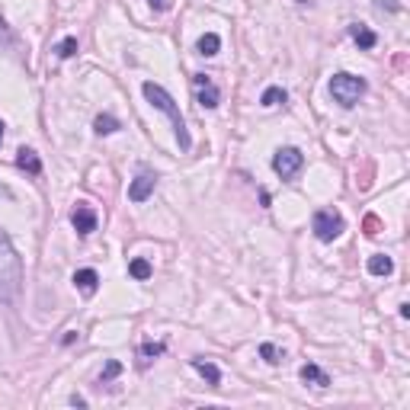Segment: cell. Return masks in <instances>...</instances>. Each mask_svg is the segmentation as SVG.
<instances>
[{"label": "cell", "mask_w": 410, "mask_h": 410, "mask_svg": "<svg viewBox=\"0 0 410 410\" xmlns=\"http://www.w3.org/2000/svg\"><path fill=\"white\" fill-rule=\"evenodd\" d=\"M365 234H378L382 231V222H378V218H375V215H365Z\"/></svg>", "instance_id": "23"}, {"label": "cell", "mask_w": 410, "mask_h": 410, "mask_svg": "<svg viewBox=\"0 0 410 410\" xmlns=\"http://www.w3.org/2000/svg\"><path fill=\"white\" fill-rule=\"evenodd\" d=\"M96 222H100V218H96V212L90 208V205H84V202L77 205L74 215H71V224H74V231L80 234V237L94 234V231H96Z\"/></svg>", "instance_id": "8"}, {"label": "cell", "mask_w": 410, "mask_h": 410, "mask_svg": "<svg viewBox=\"0 0 410 410\" xmlns=\"http://www.w3.org/2000/svg\"><path fill=\"white\" fill-rule=\"evenodd\" d=\"M193 84H196V100H199L202 109H215V106L222 102V90L212 84V77L196 74V77H193Z\"/></svg>", "instance_id": "6"}, {"label": "cell", "mask_w": 410, "mask_h": 410, "mask_svg": "<svg viewBox=\"0 0 410 410\" xmlns=\"http://www.w3.org/2000/svg\"><path fill=\"white\" fill-rule=\"evenodd\" d=\"M349 39H353L363 52H372V48L378 45V36H375L369 26H363V23H353V26H349Z\"/></svg>", "instance_id": "10"}, {"label": "cell", "mask_w": 410, "mask_h": 410, "mask_svg": "<svg viewBox=\"0 0 410 410\" xmlns=\"http://www.w3.org/2000/svg\"><path fill=\"white\" fill-rule=\"evenodd\" d=\"M94 129H96V135H112V131H119V119H112V116H96Z\"/></svg>", "instance_id": "18"}, {"label": "cell", "mask_w": 410, "mask_h": 410, "mask_svg": "<svg viewBox=\"0 0 410 410\" xmlns=\"http://www.w3.org/2000/svg\"><path fill=\"white\" fill-rule=\"evenodd\" d=\"M260 102L266 106V109H272V106H279V102H285V90L282 87H266L260 96Z\"/></svg>", "instance_id": "17"}, {"label": "cell", "mask_w": 410, "mask_h": 410, "mask_svg": "<svg viewBox=\"0 0 410 410\" xmlns=\"http://www.w3.org/2000/svg\"><path fill=\"white\" fill-rule=\"evenodd\" d=\"M71 404H74V407H87V401L80 398V394H74V398H71Z\"/></svg>", "instance_id": "26"}, {"label": "cell", "mask_w": 410, "mask_h": 410, "mask_svg": "<svg viewBox=\"0 0 410 410\" xmlns=\"http://www.w3.org/2000/svg\"><path fill=\"white\" fill-rule=\"evenodd\" d=\"M119 372H122V363H119V359H109V363H106V369H102V375H100V382H102V385L112 382V378H116Z\"/></svg>", "instance_id": "22"}, {"label": "cell", "mask_w": 410, "mask_h": 410, "mask_svg": "<svg viewBox=\"0 0 410 410\" xmlns=\"http://www.w3.org/2000/svg\"><path fill=\"white\" fill-rule=\"evenodd\" d=\"M260 356H263V359H266L270 365H279V363H282V353H279V349H276L272 343H260Z\"/></svg>", "instance_id": "20"}, {"label": "cell", "mask_w": 410, "mask_h": 410, "mask_svg": "<svg viewBox=\"0 0 410 410\" xmlns=\"http://www.w3.org/2000/svg\"><path fill=\"white\" fill-rule=\"evenodd\" d=\"M141 94L148 96V102L154 106V109H160L164 116H170V122H173V131H177V144H180V151H189V148H193V138H189L186 122H183V116H180V109H177V102H173V96H170L160 84H154V80H144V84H141Z\"/></svg>", "instance_id": "1"}, {"label": "cell", "mask_w": 410, "mask_h": 410, "mask_svg": "<svg viewBox=\"0 0 410 410\" xmlns=\"http://www.w3.org/2000/svg\"><path fill=\"white\" fill-rule=\"evenodd\" d=\"M199 55H205V58H212V55H218V48H222V39L215 36V32H205L202 39H199Z\"/></svg>", "instance_id": "16"}, {"label": "cell", "mask_w": 410, "mask_h": 410, "mask_svg": "<svg viewBox=\"0 0 410 410\" xmlns=\"http://www.w3.org/2000/svg\"><path fill=\"white\" fill-rule=\"evenodd\" d=\"M55 52H58V58H74V55H77V39H74V36H67L65 42H61V45L55 48Z\"/></svg>", "instance_id": "21"}, {"label": "cell", "mask_w": 410, "mask_h": 410, "mask_svg": "<svg viewBox=\"0 0 410 410\" xmlns=\"http://www.w3.org/2000/svg\"><path fill=\"white\" fill-rule=\"evenodd\" d=\"M167 353V346L164 343H141V356H144V365L151 363V359H158V356Z\"/></svg>", "instance_id": "19"}, {"label": "cell", "mask_w": 410, "mask_h": 410, "mask_svg": "<svg viewBox=\"0 0 410 410\" xmlns=\"http://www.w3.org/2000/svg\"><path fill=\"white\" fill-rule=\"evenodd\" d=\"M151 7L158 10V13H164V10H170V0H151Z\"/></svg>", "instance_id": "25"}, {"label": "cell", "mask_w": 410, "mask_h": 410, "mask_svg": "<svg viewBox=\"0 0 410 410\" xmlns=\"http://www.w3.org/2000/svg\"><path fill=\"white\" fill-rule=\"evenodd\" d=\"M74 289L80 292V295H96V289H100V276H96V270H77L74 272Z\"/></svg>", "instance_id": "9"}, {"label": "cell", "mask_w": 410, "mask_h": 410, "mask_svg": "<svg viewBox=\"0 0 410 410\" xmlns=\"http://www.w3.org/2000/svg\"><path fill=\"white\" fill-rule=\"evenodd\" d=\"M299 375H301V382L317 385V388H327V385H330V375H327L324 369H317L314 363H305V365L299 369Z\"/></svg>", "instance_id": "13"}, {"label": "cell", "mask_w": 410, "mask_h": 410, "mask_svg": "<svg viewBox=\"0 0 410 410\" xmlns=\"http://www.w3.org/2000/svg\"><path fill=\"white\" fill-rule=\"evenodd\" d=\"M154 186H158V177L148 173V170H141L138 177L129 183V199H131V202H144V199L154 193Z\"/></svg>", "instance_id": "7"}, {"label": "cell", "mask_w": 410, "mask_h": 410, "mask_svg": "<svg viewBox=\"0 0 410 410\" xmlns=\"http://www.w3.org/2000/svg\"><path fill=\"white\" fill-rule=\"evenodd\" d=\"M346 222H343V215L334 212V208H317L314 218H311V231H314V237L321 244H330L336 241L340 234H343Z\"/></svg>", "instance_id": "4"}, {"label": "cell", "mask_w": 410, "mask_h": 410, "mask_svg": "<svg viewBox=\"0 0 410 410\" xmlns=\"http://www.w3.org/2000/svg\"><path fill=\"white\" fill-rule=\"evenodd\" d=\"M0 141H3V122H0Z\"/></svg>", "instance_id": "27"}, {"label": "cell", "mask_w": 410, "mask_h": 410, "mask_svg": "<svg viewBox=\"0 0 410 410\" xmlns=\"http://www.w3.org/2000/svg\"><path fill=\"white\" fill-rule=\"evenodd\" d=\"M23 285V263L19 253L13 250V244L3 231H0V301H13Z\"/></svg>", "instance_id": "2"}, {"label": "cell", "mask_w": 410, "mask_h": 410, "mask_svg": "<svg viewBox=\"0 0 410 410\" xmlns=\"http://www.w3.org/2000/svg\"><path fill=\"white\" fill-rule=\"evenodd\" d=\"M193 369H196L212 388H222V369L215 363H208V359H193Z\"/></svg>", "instance_id": "11"}, {"label": "cell", "mask_w": 410, "mask_h": 410, "mask_svg": "<svg viewBox=\"0 0 410 410\" xmlns=\"http://www.w3.org/2000/svg\"><path fill=\"white\" fill-rule=\"evenodd\" d=\"M301 167H305V154L299 148H279L276 158H272V170L282 180H295L301 173Z\"/></svg>", "instance_id": "5"}, {"label": "cell", "mask_w": 410, "mask_h": 410, "mask_svg": "<svg viewBox=\"0 0 410 410\" xmlns=\"http://www.w3.org/2000/svg\"><path fill=\"white\" fill-rule=\"evenodd\" d=\"M17 167L26 170V173H32V177H39V173H42V160H39V154H36L32 148H19Z\"/></svg>", "instance_id": "12"}, {"label": "cell", "mask_w": 410, "mask_h": 410, "mask_svg": "<svg viewBox=\"0 0 410 410\" xmlns=\"http://www.w3.org/2000/svg\"><path fill=\"white\" fill-rule=\"evenodd\" d=\"M369 272H372V276H391L394 260L385 257V253H375V257H369Z\"/></svg>", "instance_id": "14"}, {"label": "cell", "mask_w": 410, "mask_h": 410, "mask_svg": "<svg viewBox=\"0 0 410 410\" xmlns=\"http://www.w3.org/2000/svg\"><path fill=\"white\" fill-rule=\"evenodd\" d=\"M0 45H13V32H10V26L0 19Z\"/></svg>", "instance_id": "24"}, {"label": "cell", "mask_w": 410, "mask_h": 410, "mask_svg": "<svg viewBox=\"0 0 410 410\" xmlns=\"http://www.w3.org/2000/svg\"><path fill=\"white\" fill-rule=\"evenodd\" d=\"M151 272H154V270H151V263H148V260H141V257H135V260L129 263V276H131V279L148 282V279H151Z\"/></svg>", "instance_id": "15"}, {"label": "cell", "mask_w": 410, "mask_h": 410, "mask_svg": "<svg viewBox=\"0 0 410 410\" xmlns=\"http://www.w3.org/2000/svg\"><path fill=\"white\" fill-rule=\"evenodd\" d=\"M365 80L363 77H356V74H334L330 77V96H334L336 102H340V106H343V109H353L356 102H359V96L365 94Z\"/></svg>", "instance_id": "3"}]
</instances>
